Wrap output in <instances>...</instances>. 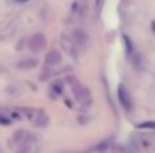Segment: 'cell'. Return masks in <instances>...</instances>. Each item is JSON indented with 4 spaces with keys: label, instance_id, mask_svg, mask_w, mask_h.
Wrapping results in <instances>:
<instances>
[{
    "label": "cell",
    "instance_id": "4",
    "mask_svg": "<svg viewBox=\"0 0 155 153\" xmlns=\"http://www.w3.org/2000/svg\"><path fill=\"white\" fill-rule=\"evenodd\" d=\"M72 38L74 41H75V43L78 46H84L88 43V33L84 29H82V27H78L72 31Z\"/></svg>",
    "mask_w": 155,
    "mask_h": 153
},
{
    "label": "cell",
    "instance_id": "1",
    "mask_svg": "<svg viewBox=\"0 0 155 153\" xmlns=\"http://www.w3.org/2000/svg\"><path fill=\"white\" fill-rule=\"evenodd\" d=\"M67 81H70L71 86H72L74 95H75L78 102H79L80 105H83V106H88V105H90V103H91V92H90V89H88L87 87L82 86V84H80L76 79H74V80H72V77H68Z\"/></svg>",
    "mask_w": 155,
    "mask_h": 153
},
{
    "label": "cell",
    "instance_id": "8",
    "mask_svg": "<svg viewBox=\"0 0 155 153\" xmlns=\"http://www.w3.org/2000/svg\"><path fill=\"white\" fill-rule=\"evenodd\" d=\"M38 64V61L35 58H27V60H22L18 62V68L21 69H29V68H34Z\"/></svg>",
    "mask_w": 155,
    "mask_h": 153
},
{
    "label": "cell",
    "instance_id": "3",
    "mask_svg": "<svg viewBox=\"0 0 155 153\" xmlns=\"http://www.w3.org/2000/svg\"><path fill=\"white\" fill-rule=\"evenodd\" d=\"M117 96H118V102L121 103V106H123L127 111L131 110L132 108V100H131V98H129V92L127 91V88H125L124 84H120V86H118Z\"/></svg>",
    "mask_w": 155,
    "mask_h": 153
},
{
    "label": "cell",
    "instance_id": "10",
    "mask_svg": "<svg viewBox=\"0 0 155 153\" xmlns=\"http://www.w3.org/2000/svg\"><path fill=\"white\" fill-rule=\"evenodd\" d=\"M0 123L2 125H10L11 123L10 115H3V114H0Z\"/></svg>",
    "mask_w": 155,
    "mask_h": 153
},
{
    "label": "cell",
    "instance_id": "6",
    "mask_svg": "<svg viewBox=\"0 0 155 153\" xmlns=\"http://www.w3.org/2000/svg\"><path fill=\"white\" fill-rule=\"evenodd\" d=\"M61 61H63V57H61V54H60V52L56 50V49L48 52V54H46V57H45V62L48 67H56V65H59Z\"/></svg>",
    "mask_w": 155,
    "mask_h": 153
},
{
    "label": "cell",
    "instance_id": "2",
    "mask_svg": "<svg viewBox=\"0 0 155 153\" xmlns=\"http://www.w3.org/2000/svg\"><path fill=\"white\" fill-rule=\"evenodd\" d=\"M29 49L31 52H41L46 48V37L42 33H35L34 35L29 38V43H27Z\"/></svg>",
    "mask_w": 155,
    "mask_h": 153
},
{
    "label": "cell",
    "instance_id": "13",
    "mask_svg": "<svg viewBox=\"0 0 155 153\" xmlns=\"http://www.w3.org/2000/svg\"><path fill=\"white\" fill-rule=\"evenodd\" d=\"M16 2H26V0H16Z\"/></svg>",
    "mask_w": 155,
    "mask_h": 153
},
{
    "label": "cell",
    "instance_id": "9",
    "mask_svg": "<svg viewBox=\"0 0 155 153\" xmlns=\"http://www.w3.org/2000/svg\"><path fill=\"white\" fill-rule=\"evenodd\" d=\"M137 129H144V130H155V121H147L143 123L137 125Z\"/></svg>",
    "mask_w": 155,
    "mask_h": 153
},
{
    "label": "cell",
    "instance_id": "5",
    "mask_svg": "<svg viewBox=\"0 0 155 153\" xmlns=\"http://www.w3.org/2000/svg\"><path fill=\"white\" fill-rule=\"evenodd\" d=\"M61 46H63V49H64L65 52H68L70 54L76 53L78 45L75 43V41H74L72 35H68V34H65V33H63L61 34Z\"/></svg>",
    "mask_w": 155,
    "mask_h": 153
},
{
    "label": "cell",
    "instance_id": "12",
    "mask_svg": "<svg viewBox=\"0 0 155 153\" xmlns=\"http://www.w3.org/2000/svg\"><path fill=\"white\" fill-rule=\"evenodd\" d=\"M102 2H104V0H98V11H101V7H102Z\"/></svg>",
    "mask_w": 155,
    "mask_h": 153
},
{
    "label": "cell",
    "instance_id": "7",
    "mask_svg": "<svg viewBox=\"0 0 155 153\" xmlns=\"http://www.w3.org/2000/svg\"><path fill=\"white\" fill-rule=\"evenodd\" d=\"M48 115L45 114V111L44 110H40L38 111V115H37V118H35V121H34V123L37 125V126H40V127H44V126H46L48 125Z\"/></svg>",
    "mask_w": 155,
    "mask_h": 153
},
{
    "label": "cell",
    "instance_id": "11",
    "mask_svg": "<svg viewBox=\"0 0 155 153\" xmlns=\"http://www.w3.org/2000/svg\"><path fill=\"white\" fill-rule=\"evenodd\" d=\"M59 86H61V83H60V81H54V83L52 84V89H54L57 94H61V92H63V88H60Z\"/></svg>",
    "mask_w": 155,
    "mask_h": 153
}]
</instances>
